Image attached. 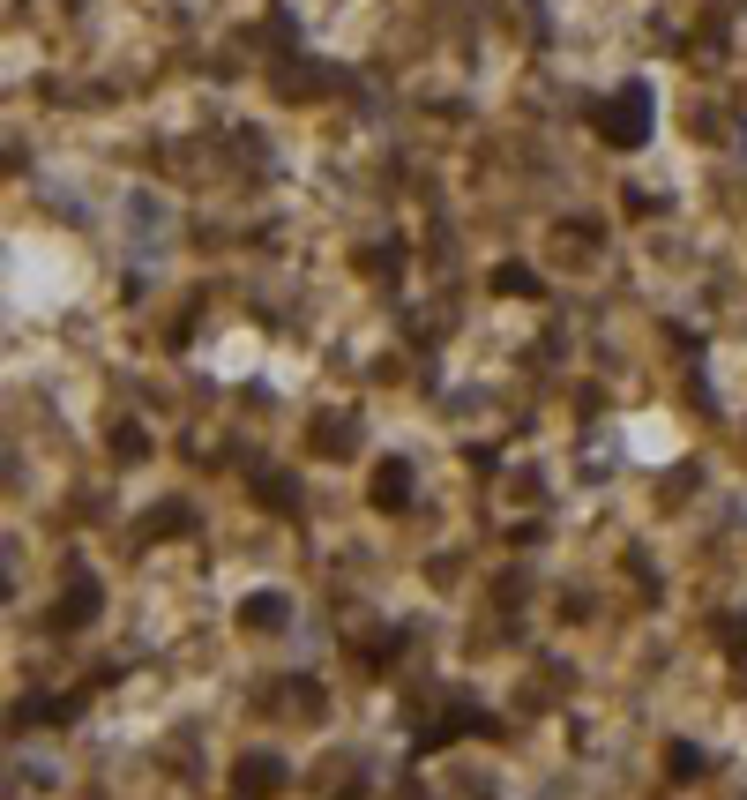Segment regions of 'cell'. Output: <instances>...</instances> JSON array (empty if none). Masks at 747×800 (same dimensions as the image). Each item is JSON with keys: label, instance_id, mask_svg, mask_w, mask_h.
<instances>
[{"label": "cell", "instance_id": "6da1fadb", "mask_svg": "<svg viewBox=\"0 0 747 800\" xmlns=\"http://www.w3.org/2000/svg\"><path fill=\"white\" fill-rule=\"evenodd\" d=\"M650 98H643V90H628V98H613V113H606V135H613V143H643V128H650Z\"/></svg>", "mask_w": 747, "mask_h": 800}]
</instances>
